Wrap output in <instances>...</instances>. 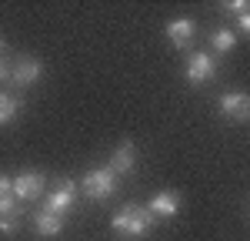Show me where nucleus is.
Wrapping results in <instances>:
<instances>
[{"mask_svg": "<svg viewBox=\"0 0 250 241\" xmlns=\"http://www.w3.org/2000/svg\"><path fill=\"white\" fill-rule=\"evenodd\" d=\"M177 211H180V198H177L173 191H160V194H154V201H150V215L173 218Z\"/></svg>", "mask_w": 250, "mask_h": 241, "instance_id": "obj_9", "label": "nucleus"}, {"mask_svg": "<svg viewBox=\"0 0 250 241\" xmlns=\"http://www.w3.org/2000/svg\"><path fill=\"white\" fill-rule=\"evenodd\" d=\"M17 221H20V215H0V235H14Z\"/></svg>", "mask_w": 250, "mask_h": 241, "instance_id": "obj_14", "label": "nucleus"}, {"mask_svg": "<svg viewBox=\"0 0 250 241\" xmlns=\"http://www.w3.org/2000/svg\"><path fill=\"white\" fill-rule=\"evenodd\" d=\"M40 191H43V174H37V171H23L14 181V198L17 201H34L40 198Z\"/></svg>", "mask_w": 250, "mask_h": 241, "instance_id": "obj_6", "label": "nucleus"}, {"mask_svg": "<svg viewBox=\"0 0 250 241\" xmlns=\"http://www.w3.org/2000/svg\"><path fill=\"white\" fill-rule=\"evenodd\" d=\"M134 164H137L134 144L127 141V144H120V147L114 151V158H110V164H107V168H110L114 174H130V171H134Z\"/></svg>", "mask_w": 250, "mask_h": 241, "instance_id": "obj_8", "label": "nucleus"}, {"mask_svg": "<svg viewBox=\"0 0 250 241\" xmlns=\"http://www.w3.org/2000/svg\"><path fill=\"white\" fill-rule=\"evenodd\" d=\"M17 111H20V100L14 97V94H3V91H0V127L17 118Z\"/></svg>", "mask_w": 250, "mask_h": 241, "instance_id": "obj_12", "label": "nucleus"}, {"mask_svg": "<svg viewBox=\"0 0 250 241\" xmlns=\"http://www.w3.org/2000/svg\"><path fill=\"white\" fill-rule=\"evenodd\" d=\"M74 198H77L74 184H70V181H60L57 188L47 194V208H43V211H50V215H63V211L74 208Z\"/></svg>", "mask_w": 250, "mask_h": 241, "instance_id": "obj_4", "label": "nucleus"}, {"mask_svg": "<svg viewBox=\"0 0 250 241\" xmlns=\"http://www.w3.org/2000/svg\"><path fill=\"white\" fill-rule=\"evenodd\" d=\"M34 224H37V235H40V238H57L60 231H63L60 215H50V211H40L37 218H34Z\"/></svg>", "mask_w": 250, "mask_h": 241, "instance_id": "obj_11", "label": "nucleus"}, {"mask_svg": "<svg viewBox=\"0 0 250 241\" xmlns=\"http://www.w3.org/2000/svg\"><path fill=\"white\" fill-rule=\"evenodd\" d=\"M10 194H14V184L7 178H0V198H10Z\"/></svg>", "mask_w": 250, "mask_h": 241, "instance_id": "obj_18", "label": "nucleus"}, {"mask_svg": "<svg viewBox=\"0 0 250 241\" xmlns=\"http://www.w3.org/2000/svg\"><path fill=\"white\" fill-rule=\"evenodd\" d=\"M3 54H7V44L0 40V80H3V77H10V71H7V60H3Z\"/></svg>", "mask_w": 250, "mask_h": 241, "instance_id": "obj_17", "label": "nucleus"}, {"mask_svg": "<svg viewBox=\"0 0 250 241\" xmlns=\"http://www.w3.org/2000/svg\"><path fill=\"white\" fill-rule=\"evenodd\" d=\"M0 215H20V201L10 194V198H0Z\"/></svg>", "mask_w": 250, "mask_h": 241, "instance_id": "obj_15", "label": "nucleus"}, {"mask_svg": "<svg viewBox=\"0 0 250 241\" xmlns=\"http://www.w3.org/2000/svg\"><path fill=\"white\" fill-rule=\"evenodd\" d=\"M220 111L230 120L247 124L250 120V94H244V91H227V94L220 97Z\"/></svg>", "mask_w": 250, "mask_h": 241, "instance_id": "obj_3", "label": "nucleus"}, {"mask_svg": "<svg viewBox=\"0 0 250 241\" xmlns=\"http://www.w3.org/2000/svg\"><path fill=\"white\" fill-rule=\"evenodd\" d=\"M210 44H213V50H217V54H227V50H230L233 44H237V37H233V30H227V27H220V30H213Z\"/></svg>", "mask_w": 250, "mask_h": 241, "instance_id": "obj_13", "label": "nucleus"}, {"mask_svg": "<svg viewBox=\"0 0 250 241\" xmlns=\"http://www.w3.org/2000/svg\"><path fill=\"white\" fill-rule=\"evenodd\" d=\"M167 37H170L173 47L184 50L193 40V20H170V24H167Z\"/></svg>", "mask_w": 250, "mask_h": 241, "instance_id": "obj_10", "label": "nucleus"}, {"mask_svg": "<svg viewBox=\"0 0 250 241\" xmlns=\"http://www.w3.org/2000/svg\"><path fill=\"white\" fill-rule=\"evenodd\" d=\"M150 228H154V215H150V208L127 204V208H120V211L114 215V231L120 235V238H127V241L147 238Z\"/></svg>", "mask_w": 250, "mask_h": 241, "instance_id": "obj_1", "label": "nucleus"}, {"mask_svg": "<svg viewBox=\"0 0 250 241\" xmlns=\"http://www.w3.org/2000/svg\"><path fill=\"white\" fill-rule=\"evenodd\" d=\"M213 74H217V64H213V57L207 50H200V54L190 57V64H187V80L190 84H207Z\"/></svg>", "mask_w": 250, "mask_h": 241, "instance_id": "obj_5", "label": "nucleus"}, {"mask_svg": "<svg viewBox=\"0 0 250 241\" xmlns=\"http://www.w3.org/2000/svg\"><path fill=\"white\" fill-rule=\"evenodd\" d=\"M240 27H244V34H250V10H244V14H240Z\"/></svg>", "mask_w": 250, "mask_h": 241, "instance_id": "obj_19", "label": "nucleus"}, {"mask_svg": "<svg viewBox=\"0 0 250 241\" xmlns=\"http://www.w3.org/2000/svg\"><path fill=\"white\" fill-rule=\"evenodd\" d=\"M224 7H227V10H230V14H237V17H240V14H244V10H250V3H247V0H227V3H224Z\"/></svg>", "mask_w": 250, "mask_h": 241, "instance_id": "obj_16", "label": "nucleus"}, {"mask_svg": "<svg viewBox=\"0 0 250 241\" xmlns=\"http://www.w3.org/2000/svg\"><path fill=\"white\" fill-rule=\"evenodd\" d=\"M40 74H43V64H40L37 57H20L17 64H14V71H10V80L20 84V87H27V84H34Z\"/></svg>", "mask_w": 250, "mask_h": 241, "instance_id": "obj_7", "label": "nucleus"}, {"mask_svg": "<svg viewBox=\"0 0 250 241\" xmlns=\"http://www.w3.org/2000/svg\"><path fill=\"white\" fill-rule=\"evenodd\" d=\"M80 188H83V194L90 201H107L117 191V174L110 168H94V171L83 174V184Z\"/></svg>", "mask_w": 250, "mask_h": 241, "instance_id": "obj_2", "label": "nucleus"}]
</instances>
